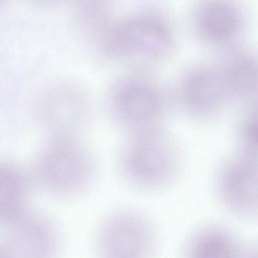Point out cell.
Segmentation results:
<instances>
[{"instance_id": "12", "label": "cell", "mask_w": 258, "mask_h": 258, "mask_svg": "<svg viewBox=\"0 0 258 258\" xmlns=\"http://www.w3.org/2000/svg\"><path fill=\"white\" fill-rule=\"evenodd\" d=\"M117 18L112 4L105 1H79L75 4L72 12L77 35L100 56Z\"/></svg>"}, {"instance_id": "15", "label": "cell", "mask_w": 258, "mask_h": 258, "mask_svg": "<svg viewBox=\"0 0 258 258\" xmlns=\"http://www.w3.org/2000/svg\"><path fill=\"white\" fill-rule=\"evenodd\" d=\"M257 107L256 103L246 107L237 129L238 152L257 156Z\"/></svg>"}, {"instance_id": "8", "label": "cell", "mask_w": 258, "mask_h": 258, "mask_svg": "<svg viewBox=\"0 0 258 258\" xmlns=\"http://www.w3.org/2000/svg\"><path fill=\"white\" fill-rule=\"evenodd\" d=\"M191 28L199 41L226 51L239 46L247 25L245 10L233 1L199 3L191 13Z\"/></svg>"}, {"instance_id": "1", "label": "cell", "mask_w": 258, "mask_h": 258, "mask_svg": "<svg viewBox=\"0 0 258 258\" xmlns=\"http://www.w3.org/2000/svg\"><path fill=\"white\" fill-rule=\"evenodd\" d=\"M176 43V33L167 16L143 9L117 18L101 57L138 72L168 59Z\"/></svg>"}, {"instance_id": "10", "label": "cell", "mask_w": 258, "mask_h": 258, "mask_svg": "<svg viewBox=\"0 0 258 258\" xmlns=\"http://www.w3.org/2000/svg\"><path fill=\"white\" fill-rule=\"evenodd\" d=\"M217 68L232 102L256 103L257 59L253 51L236 46L225 51Z\"/></svg>"}, {"instance_id": "13", "label": "cell", "mask_w": 258, "mask_h": 258, "mask_svg": "<svg viewBox=\"0 0 258 258\" xmlns=\"http://www.w3.org/2000/svg\"><path fill=\"white\" fill-rule=\"evenodd\" d=\"M29 185L20 167L0 161V225L8 226L28 211Z\"/></svg>"}, {"instance_id": "3", "label": "cell", "mask_w": 258, "mask_h": 258, "mask_svg": "<svg viewBox=\"0 0 258 258\" xmlns=\"http://www.w3.org/2000/svg\"><path fill=\"white\" fill-rule=\"evenodd\" d=\"M108 105L114 121L132 134L161 126L167 102L156 81L143 72H135L113 84Z\"/></svg>"}, {"instance_id": "6", "label": "cell", "mask_w": 258, "mask_h": 258, "mask_svg": "<svg viewBox=\"0 0 258 258\" xmlns=\"http://www.w3.org/2000/svg\"><path fill=\"white\" fill-rule=\"evenodd\" d=\"M176 97L181 109L198 120L215 118L232 102L217 64L188 68L176 84Z\"/></svg>"}, {"instance_id": "5", "label": "cell", "mask_w": 258, "mask_h": 258, "mask_svg": "<svg viewBox=\"0 0 258 258\" xmlns=\"http://www.w3.org/2000/svg\"><path fill=\"white\" fill-rule=\"evenodd\" d=\"M37 111L39 121L52 137H72L88 121L91 99L79 84L58 83L43 92Z\"/></svg>"}, {"instance_id": "14", "label": "cell", "mask_w": 258, "mask_h": 258, "mask_svg": "<svg viewBox=\"0 0 258 258\" xmlns=\"http://www.w3.org/2000/svg\"><path fill=\"white\" fill-rule=\"evenodd\" d=\"M186 258H256V253L228 231L208 227L193 237Z\"/></svg>"}, {"instance_id": "7", "label": "cell", "mask_w": 258, "mask_h": 258, "mask_svg": "<svg viewBox=\"0 0 258 258\" xmlns=\"http://www.w3.org/2000/svg\"><path fill=\"white\" fill-rule=\"evenodd\" d=\"M99 258H152L156 238L151 223L134 212H120L105 222L98 236Z\"/></svg>"}, {"instance_id": "16", "label": "cell", "mask_w": 258, "mask_h": 258, "mask_svg": "<svg viewBox=\"0 0 258 258\" xmlns=\"http://www.w3.org/2000/svg\"><path fill=\"white\" fill-rule=\"evenodd\" d=\"M0 258H28L22 249L4 233L0 237Z\"/></svg>"}, {"instance_id": "9", "label": "cell", "mask_w": 258, "mask_h": 258, "mask_svg": "<svg viewBox=\"0 0 258 258\" xmlns=\"http://www.w3.org/2000/svg\"><path fill=\"white\" fill-rule=\"evenodd\" d=\"M217 189L222 202L235 212L252 215L257 209V156L238 152L220 167Z\"/></svg>"}, {"instance_id": "4", "label": "cell", "mask_w": 258, "mask_h": 258, "mask_svg": "<svg viewBox=\"0 0 258 258\" xmlns=\"http://www.w3.org/2000/svg\"><path fill=\"white\" fill-rule=\"evenodd\" d=\"M34 173L46 191L73 196L90 185L94 163L89 151L75 137H52L37 155Z\"/></svg>"}, {"instance_id": "11", "label": "cell", "mask_w": 258, "mask_h": 258, "mask_svg": "<svg viewBox=\"0 0 258 258\" xmlns=\"http://www.w3.org/2000/svg\"><path fill=\"white\" fill-rule=\"evenodd\" d=\"M6 233L16 241L28 258H55L59 237L53 223L44 216L28 210L9 224Z\"/></svg>"}, {"instance_id": "2", "label": "cell", "mask_w": 258, "mask_h": 258, "mask_svg": "<svg viewBox=\"0 0 258 258\" xmlns=\"http://www.w3.org/2000/svg\"><path fill=\"white\" fill-rule=\"evenodd\" d=\"M177 140L161 126L129 134L119 155V167L126 181L144 189L165 186L182 165Z\"/></svg>"}]
</instances>
